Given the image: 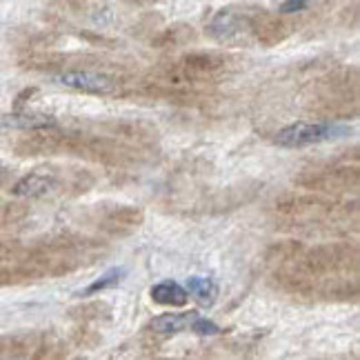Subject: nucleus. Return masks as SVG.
<instances>
[{"mask_svg": "<svg viewBox=\"0 0 360 360\" xmlns=\"http://www.w3.org/2000/svg\"><path fill=\"white\" fill-rule=\"evenodd\" d=\"M338 132H340L338 127L327 123H294L276 134V145L287 149H298L314 143H323V140L334 138V134Z\"/></svg>", "mask_w": 360, "mask_h": 360, "instance_id": "f257e3e1", "label": "nucleus"}, {"mask_svg": "<svg viewBox=\"0 0 360 360\" xmlns=\"http://www.w3.org/2000/svg\"><path fill=\"white\" fill-rule=\"evenodd\" d=\"M56 80L60 85L78 89V92H87V94L107 96V94L116 92L114 78L103 76V74H94V72H67V74H60Z\"/></svg>", "mask_w": 360, "mask_h": 360, "instance_id": "f03ea898", "label": "nucleus"}, {"mask_svg": "<svg viewBox=\"0 0 360 360\" xmlns=\"http://www.w3.org/2000/svg\"><path fill=\"white\" fill-rule=\"evenodd\" d=\"M54 187H56V178L52 174L32 172L20 178L12 192H14V196H20V198H38V196L49 194Z\"/></svg>", "mask_w": 360, "mask_h": 360, "instance_id": "7ed1b4c3", "label": "nucleus"}, {"mask_svg": "<svg viewBox=\"0 0 360 360\" xmlns=\"http://www.w3.org/2000/svg\"><path fill=\"white\" fill-rule=\"evenodd\" d=\"M152 300L158 305H167V307H183L187 305L189 300V294L185 287H180L174 280H163V283H158L152 287Z\"/></svg>", "mask_w": 360, "mask_h": 360, "instance_id": "20e7f679", "label": "nucleus"}, {"mask_svg": "<svg viewBox=\"0 0 360 360\" xmlns=\"http://www.w3.org/2000/svg\"><path fill=\"white\" fill-rule=\"evenodd\" d=\"M198 316V312H189V314H163L154 318L152 323H149V329H154L156 334L160 336H174L178 332H183L189 325H192V320Z\"/></svg>", "mask_w": 360, "mask_h": 360, "instance_id": "39448f33", "label": "nucleus"}, {"mask_svg": "<svg viewBox=\"0 0 360 360\" xmlns=\"http://www.w3.org/2000/svg\"><path fill=\"white\" fill-rule=\"evenodd\" d=\"M187 294H192L200 305H214L216 294H218V287L212 278H205V276H189L187 283H185Z\"/></svg>", "mask_w": 360, "mask_h": 360, "instance_id": "423d86ee", "label": "nucleus"}, {"mask_svg": "<svg viewBox=\"0 0 360 360\" xmlns=\"http://www.w3.org/2000/svg\"><path fill=\"white\" fill-rule=\"evenodd\" d=\"M140 223H143V214H140L138 209L123 207V209H118V212H114L112 216L107 218L105 227L109 229V232H118V229H134Z\"/></svg>", "mask_w": 360, "mask_h": 360, "instance_id": "0eeeda50", "label": "nucleus"}, {"mask_svg": "<svg viewBox=\"0 0 360 360\" xmlns=\"http://www.w3.org/2000/svg\"><path fill=\"white\" fill-rule=\"evenodd\" d=\"M5 125H12V127H20V129H49L56 125L54 118L49 116H7L3 120Z\"/></svg>", "mask_w": 360, "mask_h": 360, "instance_id": "6e6552de", "label": "nucleus"}, {"mask_svg": "<svg viewBox=\"0 0 360 360\" xmlns=\"http://www.w3.org/2000/svg\"><path fill=\"white\" fill-rule=\"evenodd\" d=\"M125 274H127V269H125V267L109 269V272H107L105 276H100V278L96 280V283H92V285H89V287L85 289L83 296H92V294L105 292V289H112V287L120 285V280L125 278Z\"/></svg>", "mask_w": 360, "mask_h": 360, "instance_id": "1a4fd4ad", "label": "nucleus"}, {"mask_svg": "<svg viewBox=\"0 0 360 360\" xmlns=\"http://www.w3.org/2000/svg\"><path fill=\"white\" fill-rule=\"evenodd\" d=\"M236 29H238V20H236L234 14H229V12L220 14L212 23V34L216 38H229L236 32Z\"/></svg>", "mask_w": 360, "mask_h": 360, "instance_id": "9d476101", "label": "nucleus"}, {"mask_svg": "<svg viewBox=\"0 0 360 360\" xmlns=\"http://www.w3.org/2000/svg\"><path fill=\"white\" fill-rule=\"evenodd\" d=\"M189 327H192V332H196L200 336H216V334H220V327L216 323H212V320L203 318L200 314L192 320V325H189Z\"/></svg>", "mask_w": 360, "mask_h": 360, "instance_id": "9b49d317", "label": "nucleus"}, {"mask_svg": "<svg viewBox=\"0 0 360 360\" xmlns=\"http://www.w3.org/2000/svg\"><path fill=\"white\" fill-rule=\"evenodd\" d=\"M307 0H287V3L280 7V12L283 14H292V12H300V9H305Z\"/></svg>", "mask_w": 360, "mask_h": 360, "instance_id": "f8f14e48", "label": "nucleus"}, {"mask_svg": "<svg viewBox=\"0 0 360 360\" xmlns=\"http://www.w3.org/2000/svg\"><path fill=\"white\" fill-rule=\"evenodd\" d=\"M5 178V169H0V180H3Z\"/></svg>", "mask_w": 360, "mask_h": 360, "instance_id": "ddd939ff", "label": "nucleus"}]
</instances>
